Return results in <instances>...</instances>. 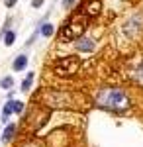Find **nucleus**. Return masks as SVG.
Listing matches in <instances>:
<instances>
[{"label":"nucleus","mask_w":143,"mask_h":147,"mask_svg":"<svg viewBox=\"0 0 143 147\" xmlns=\"http://www.w3.org/2000/svg\"><path fill=\"white\" fill-rule=\"evenodd\" d=\"M96 104L108 110H125L130 106V100L120 88H102L96 94Z\"/></svg>","instance_id":"1"},{"label":"nucleus","mask_w":143,"mask_h":147,"mask_svg":"<svg viewBox=\"0 0 143 147\" xmlns=\"http://www.w3.org/2000/svg\"><path fill=\"white\" fill-rule=\"evenodd\" d=\"M86 26H88V16L84 12H80V14H77L71 22H67V26L63 28V32H61V37L67 39V41L78 39L80 35L86 32Z\"/></svg>","instance_id":"2"},{"label":"nucleus","mask_w":143,"mask_h":147,"mask_svg":"<svg viewBox=\"0 0 143 147\" xmlns=\"http://www.w3.org/2000/svg\"><path fill=\"white\" fill-rule=\"evenodd\" d=\"M77 71H78V59L77 57H63L61 61L55 63V73L57 75L69 77V75H75Z\"/></svg>","instance_id":"3"},{"label":"nucleus","mask_w":143,"mask_h":147,"mask_svg":"<svg viewBox=\"0 0 143 147\" xmlns=\"http://www.w3.org/2000/svg\"><path fill=\"white\" fill-rule=\"evenodd\" d=\"M121 30H123V34L127 35L130 39H137L139 34H141V16H137V14L132 16L127 22L123 24V28H121Z\"/></svg>","instance_id":"4"},{"label":"nucleus","mask_w":143,"mask_h":147,"mask_svg":"<svg viewBox=\"0 0 143 147\" xmlns=\"http://www.w3.org/2000/svg\"><path fill=\"white\" fill-rule=\"evenodd\" d=\"M94 49V39L92 37H78L77 39V51L80 53H90Z\"/></svg>","instance_id":"5"},{"label":"nucleus","mask_w":143,"mask_h":147,"mask_svg":"<svg viewBox=\"0 0 143 147\" xmlns=\"http://www.w3.org/2000/svg\"><path fill=\"white\" fill-rule=\"evenodd\" d=\"M26 67H28V57H26V55H18L16 59H14V63H12V69H14L16 73L24 71Z\"/></svg>","instance_id":"6"},{"label":"nucleus","mask_w":143,"mask_h":147,"mask_svg":"<svg viewBox=\"0 0 143 147\" xmlns=\"http://www.w3.org/2000/svg\"><path fill=\"white\" fill-rule=\"evenodd\" d=\"M100 8H102L100 0H92V2H88V4H86V10H84V14H86L88 18H90V16H96V14L100 12Z\"/></svg>","instance_id":"7"},{"label":"nucleus","mask_w":143,"mask_h":147,"mask_svg":"<svg viewBox=\"0 0 143 147\" xmlns=\"http://www.w3.org/2000/svg\"><path fill=\"white\" fill-rule=\"evenodd\" d=\"M14 134H16V125L12 124V125H8V127L4 129V136H2V139H4V141H10L12 137H14Z\"/></svg>","instance_id":"8"},{"label":"nucleus","mask_w":143,"mask_h":147,"mask_svg":"<svg viewBox=\"0 0 143 147\" xmlns=\"http://www.w3.org/2000/svg\"><path fill=\"white\" fill-rule=\"evenodd\" d=\"M53 32H55L53 24H43V26H41V35H45V37H51Z\"/></svg>","instance_id":"9"},{"label":"nucleus","mask_w":143,"mask_h":147,"mask_svg":"<svg viewBox=\"0 0 143 147\" xmlns=\"http://www.w3.org/2000/svg\"><path fill=\"white\" fill-rule=\"evenodd\" d=\"M32 82H33V73H28V77H26L24 82H22V90H30Z\"/></svg>","instance_id":"10"},{"label":"nucleus","mask_w":143,"mask_h":147,"mask_svg":"<svg viewBox=\"0 0 143 147\" xmlns=\"http://www.w3.org/2000/svg\"><path fill=\"white\" fill-rule=\"evenodd\" d=\"M14 41H16V34H14V32H6L4 43H6V45H14Z\"/></svg>","instance_id":"11"},{"label":"nucleus","mask_w":143,"mask_h":147,"mask_svg":"<svg viewBox=\"0 0 143 147\" xmlns=\"http://www.w3.org/2000/svg\"><path fill=\"white\" fill-rule=\"evenodd\" d=\"M0 84H2V88H12L14 86V77H4L0 80Z\"/></svg>","instance_id":"12"},{"label":"nucleus","mask_w":143,"mask_h":147,"mask_svg":"<svg viewBox=\"0 0 143 147\" xmlns=\"http://www.w3.org/2000/svg\"><path fill=\"white\" fill-rule=\"evenodd\" d=\"M12 110H14L16 114H20V112L24 110V102H20V100H14V102H12Z\"/></svg>","instance_id":"13"},{"label":"nucleus","mask_w":143,"mask_h":147,"mask_svg":"<svg viewBox=\"0 0 143 147\" xmlns=\"http://www.w3.org/2000/svg\"><path fill=\"white\" fill-rule=\"evenodd\" d=\"M135 79H137V80H139V82L143 84V61L139 63V67L135 69Z\"/></svg>","instance_id":"14"},{"label":"nucleus","mask_w":143,"mask_h":147,"mask_svg":"<svg viewBox=\"0 0 143 147\" xmlns=\"http://www.w3.org/2000/svg\"><path fill=\"white\" fill-rule=\"evenodd\" d=\"M12 112H14V110H12V102H8V104L4 106V116H10Z\"/></svg>","instance_id":"15"},{"label":"nucleus","mask_w":143,"mask_h":147,"mask_svg":"<svg viewBox=\"0 0 143 147\" xmlns=\"http://www.w3.org/2000/svg\"><path fill=\"white\" fill-rule=\"evenodd\" d=\"M75 2H77V0H63V8H71Z\"/></svg>","instance_id":"16"},{"label":"nucleus","mask_w":143,"mask_h":147,"mask_svg":"<svg viewBox=\"0 0 143 147\" xmlns=\"http://www.w3.org/2000/svg\"><path fill=\"white\" fill-rule=\"evenodd\" d=\"M43 2H45V0H32V6H33V8H39Z\"/></svg>","instance_id":"17"},{"label":"nucleus","mask_w":143,"mask_h":147,"mask_svg":"<svg viewBox=\"0 0 143 147\" xmlns=\"http://www.w3.org/2000/svg\"><path fill=\"white\" fill-rule=\"evenodd\" d=\"M16 2H18V0H4V4H6L8 8H12V6H16Z\"/></svg>","instance_id":"18"}]
</instances>
